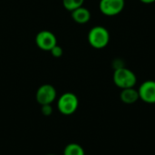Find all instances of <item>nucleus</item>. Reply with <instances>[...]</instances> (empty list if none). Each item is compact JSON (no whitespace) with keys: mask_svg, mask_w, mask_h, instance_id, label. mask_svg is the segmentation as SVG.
Returning a JSON list of instances; mask_svg holds the SVG:
<instances>
[{"mask_svg":"<svg viewBox=\"0 0 155 155\" xmlns=\"http://www.w3.org/2000/svg\"><path fill=\"white\" fill-rule=\"evenodd\" d=\"M113 81L118 88L123 90L134 87L137 83V77L132 70L124 66L114 70Z\"/></svg>","mask_w":155,"mask_h":155,"instance_id":"f257e3e1","label":"nucleus"},{"mask_svg":"<svg viewBox=\"0 0 155 155\" xmlns=\"http://www.w3.org/2000/svg\"><path fill=\"white\" fill-rule=\"evenodd\" d=\"M88 43L95 49H103L106 47L110 41L109 31L101 25H96L91 28L87 35Z\"/></svg>","mask_w":155,"mask_h":155,"instance_id":"f03ea898","label":"nucleus"},{"mask_svg":"<svg viewBox=\"0 0 155 155\" xmlns=\"http://www.w3.org/2000/svg\"><path fill=\"white\" fill-rule=\"evenodd\" d=\"M79 101L77 96L73 93L63 94L57 102L59 112L64 115H71L74 114L78 108Z\"/></svg>","mask_w":155,"mask_h":155,"instance_id":"7ed1b4c3","label":"nucleus"},{"mask_svg":"<svg viewBox=\"0 0 155 155\" xmlns=\"http://www.w3.org/2000/svg\"><path fill=\"white\" fill-rule=\"evenodd\" d=\"M125 0H100L99 9L106 16L119 15L124 8Z\"/></svg>","mask_w":155,"mask_h":155,"instance_id":"20e7f679","label":"nucleus"},{"mask_svg":"<svg viewBox=\"0 0 155 155\" xmlns=\"http://www.w3.org/2000/svg\"><path fill=\"white\" fill-rule=\"evenodd\" d=\"M35 44L37 47L43 51H50L57 45L56 36L48 30L40 31L35 36Z\"/></svg>","mask_w":155,"mask_h":155,"instance_id":"39448f33","label":"nucleus"},{"mask_svg":"<svg viewBox=\"0 0 155 155\" xmlns=\"http://www.w3.org/2000/svg\"><path fill=\"white\" fill-rule=\"evenodd\" d=\"M56 98V90L55 88L48 84L41 85L35 94V99L37 103L41 105L51 104Z\"/></svg>","mask_w":155,"mask_h":155,"instance_id":"423d86ee","label":"nucleus"},{"mask_svg":"<svg viewBox=\"0 0 155 155\" xmlns=\"http://www.w3.org/2000/svg\"><path fill=\"white\" fill-rule=\"evenodd\" d=\"M140 99L149 104H155V81H144L138 89Z\"/></svg>","mask_w":155,"mask_h":155,"instance_id":"0eeeda50","label":"nucleus"},{"mask_svg":"<svg viewBox=\"0 0 155 155\" xmlns=\"http://www.w3.org/2000/svg\"><path fill=\"white\" fill-rule=\"evenodd\" d=\"M120 99L125 104H133L140 99L138 90L134 89V87L123 89L120 94Z\"/></svg>","mask_w":155,"mask_h":155,"instance_id":"6e6552de","label":"nucleus"},{"mask_svg":"<svg viewBox=\"0 0 155 155\" xmlns=\"http://www.w3.org/2000/svg\"><path fill=\"white\" fill-rule=\"evenodd\" d=\"M72 18L77 24L84 25L90 21L91 13L87 8L81 6V7L76 8L75 10L72 11Z\"/></svg>","mask_w":155,"mask_h":155,"instance_id":"1a4fd4ad","label":"nucleus"},{"mask_svg":"<svg viewBox=\"0 0 155 155\" xmlns=\"http://www.w3.org/2000/svg\"><path fill=\"white\" fill-rule=\"evenodd\" d=\"M64 155H84V150L80 144L72 143L65 146Z\"/></svg>","mask_w":155,"mask_h":155,"instance_id":"9d476101","label":"nucleus"},{"mask_svg":"<svg viewBox=\"0 0 155 155\" xmlns=\"http://www.w3.org/2000/svg\"><path fill=\"white\" fill-rule=\"evenodd\" d=\"M84 2V0H63V5L66 10L72 12L76 8L83 6Z\"/></svg>","mask_w":155,"mask_h":155,"instance_id":"9b49d317","label":"nucleus"},{"mask_svg":"<svg viewBox=\"0 0 155 155\" xmlns=\"http://www.w3.org/2000/svg\"><path fill=\"white\" fill-rule=\"evenodd\" d=\"M50 52H51L52 55H53L54 57H55V58H60V57L63 55V54H64L63 48H62L61 46H59L58 45H54V46L50 50Z\"/></svg>","mask_w":155,"mask_h":155,"instance_id":"f8f14e48","label":"nucleus"},{"mask_svg":"<svg viewBox=\"0 0 155 155\" xmlns=\"http://www.w3.org/2000/svg\"><path fill=\"white\" fill-rule=\"evenodd\" d=\"M41 113L45 116L51 115L52 113H53V108H52L51 104H44V105H41Z\"/></svg>","mask_w":155,"mask_h":155,"instance_id":"ddd939ff","label":"nucleus"},{"mask_svg":"<svg viewBox=\"0 0 155 155\" xmlns=\"http://www.w3.org/2000/svg\"><path fill=\"white\" fill-rule=\"evenodd\" d=\"M140 1L143 4H146V5H150V4H153L155 2V0H140Z\"/></svg>","mask_w":155,"mask_h":155,"instance_id":"4468645a","label":"nucleus"},{"mask_svg":"<svg viewBox=\"0 0 155 155\" xmlns=\"http://www.w3.org/2000/svg\"><path fill=\"white\" fill-rule=\"evenodd\" d=\"M47 155H55V154H47Z\"/></svg>","mask_w":155,"mask_h":155,"instance_id":"2eb2a0df","label":"nucleus"}]
</instances>
